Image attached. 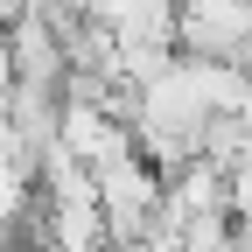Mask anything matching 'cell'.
<instances>
[{"label": "cell", "instance_id": "6da1fadb", "mask_svg": "<svg viewBox=\"0 0 252 252\" xmlns=\"http://www.w3.org/2000/svg\"><path fill=\"white\" fill-rule=\"evenodd\" d=\"M28 14H35V7H28V0H0V35H7L14 21H28Z\"/></svg>", "mask_w": 252, "mask_h": 252}]
</instances>
